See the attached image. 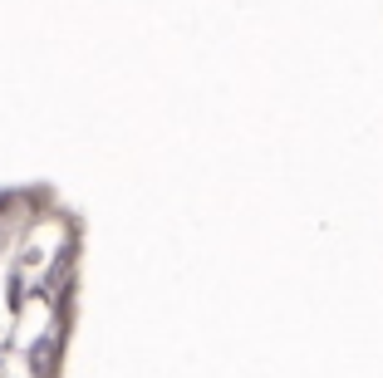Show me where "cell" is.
Wrapping results in <instances>:
<instances>
[{
	"mask_svg": "<svg viewBox=\"0 0 383 378\" xmlns=\"http://www.w3.org/2000/svg\"><path fill=\"white\" fill-rule=\"evenodd\" d=\"M84 236V216L59 187H0V378H64Z\"/></svg>",
	"mask_w": 383,
	"mask_h": 378,
	"instance_id": "cell-1",
	"label": "cell"
}]
</instances>
